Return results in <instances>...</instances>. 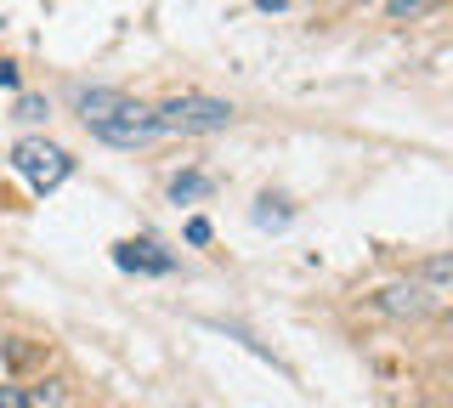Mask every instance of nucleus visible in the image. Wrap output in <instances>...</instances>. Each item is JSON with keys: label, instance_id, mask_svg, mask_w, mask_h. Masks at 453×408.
<instances>
[{"label": "nucleus", "instance_id": "nucleus-13", "mask_svg": "<svg viewBox=\"0 0 453 408\" xmlns=\"http://www.w3.org/2000/svg\"><path fill=\"white\" fill-rule=\"evenodd\" d=\"M0 408H23V391L18 386H0Z\"/></svg>", "mask_w": 453, "mask_h": 408}, {"label": "nucleus", "instance_id": "nucleus-6", "mask_svg": "<svg viewBox=\"0 0 453 408\" xmlns=\"http://www.w3.org/2000/svg\"><path fill=\"white\" fill-rule=\"evenodd\" d=\"M119 103H125V91H108V86H80V91H74V108H80V119H85V125L108 119Z\"/></svg>", "mask_w": 453, "mask_h": 408}, {"label": "nucleus", "instance_id": "nucleus-1", "mask_svg": "<svg viewBox=\"0 0 453 408\" xmlns=\"http://www.w3.org/2000/svg\"><path fill=\"white\" fill-rule=\"evenodd\" d=\"M153 114H159V131L210 136V131H226V125H233V103L204 96V91H188V96H170V103H159Z\"/></svg>", "mask_w": 453, "mask_h": 408}, {"label": "nucleus", "instance_id": "nucleus-11", "mask_svg": "<svg viewBox=\"0 0 453 408\" xmlns=\"http://www.w3.org/2000/svg\"><path fill=\"white\" fill-rule=\"evenodd\" d=\"M51 108H46V96H23L18 103V119H46Z\"/></svg>", "mask_w": 453, "mask_h": 408}, {"label": "nucleus", "instance_id": "nucleus-15", "mask_svg": "<svg viewBox=\"0 0 453 408\" xmlns=\"http://www.w3.org/2000/svg\"><path fill=\"white\" fill-rule=\"evenodd\" d=\"M255 6H261V12H283V6H289V0H255Z\"/></svg>", "mask_w": 453, "mask_h": 408}, {"label": "nucleus", "instance_id": "nucleus-14", "mask_svg": "<svg viewBox=\"0 0 453 408\" xmlns=\"http://www.w3.org/2000/svg\"><path fill=\"white\" fill-rule=\"evenodd\" d=\"M0 86H6V91H12V86H18V68H12L6 58H0Z\"/></svg>", "mask_w": 453, "mask_h": 408}, {"label": "nucleus", "instance_id": "nucleus-7", "mask_svg": "<svg viewBox=\"0 0 453 408\" xmlns=\"http://www.w3.org/2000/svg\"><path fill=\"white\" fill-rule=\"evenodd\" d=\"M210 193V176H198V171H181L176 181H170V199L176 204H198Z\"/></svg>", "mask_w": 453, "mask_h": 408}, {"label": "nucleus", "instance_id": "nucleus-2", "mask_svg": "<svg viewBox=\"0 0 453 408\" xmlns=\"http://www.w3.org/2000/svg\"><path fill=\"white\" fill-rule=\"evenodd\" d=\"M12 171H18L35 193H51V188H63V181H68L74 159H68V148L46 142V136H28V142L12 148Z\"/></svg>", "mask_w": 453, "mask_h": 408}, {"label": "nucleus", "instance_id": "nucleus-12", "mask_svg": "<svg viewBox=\"0 0 453 408\" xmlns=\"http://www.w3.org/2000/svg\"><path fill=\"white\" fill-rule=\"evenodd\" d=\"M188 244H210V221H204V216L188 221Z\"/></svg>", "mask_w": 453, "mask_h": 408}, {"label": "nucleus", "instance_id": "nucleus-4", "mask_svg": "<svg viewBox=\"0 0 453 408\" xmlns=\"http://www.w3.org/2000/svg\"><path fill=\"white\" fill-rule=\"evenodd\" d=\"M431 301H436V295L425 289L419 278H403V284H386V289L374 295V306H380L386 318H396V323H403V318H425V312H431Z\"/></svg>", "mask_w": 453, "mask_h": 408}, {"label": "nucleus", "instance_id": "nucleus-3", "mask_svg": "<svg viewBox=\"0 0 453 408\" xmlns=\"http://www.w3.org/2000/svg\"><path fill=\"white\" fill-rule=\"evenodd\" d=\"M91 136H103V142H113V148H148L153 136H165V131H159V114H153L148 103H131V96H125L108 119L91 125Z\"/></svg>", "mask_w": 453, "mask_h": 408}, {"label": "nucleus", "instance_id": "nucleus-9", "mask_svg": "<svg viewBox=\"0 0 453 408\" xmlns=\"http://www.w3.org/2000/svg\"><path fill=\"white\" fill-rule=\"evenodd\" d=\"M425 6H431V0H386V18H396V23H414Z\"/></svg>", "mask_w": 453, "mask_h": 408}, {"label": "nucleus", "instance_id": "nucleus-10", "mask_svg": "<svg viewBox=\"0 0 453 408\" xmlns=\"http://www.w3.org/2000/svg\"><path fill=\"white\" fill-rule=\"evenodd\" d=\"M289 221V210H273V193H266L261 204H255V227H283Z\"/></svg>", "mask_w": 453, "mask_h": 408}, {"label": "nucleus", "instance_id": "nucleus-5", "mask_svg": "<svg viewBox=\"0 0 453 408\" xmlns=\"http://www.w3.org/2000/svg\"><path fill=\"white\" fill-rule=\"evenodd\" d=\"M113 261L125 266V273H170V256H159V244H113Z\"/></svg>", "mask_w": 453, "mask_h": 408}, {"label": "nucleus", "instance_id": "nucleus-8", "mask_svg": "<svg viewBox=\"0 0 453 408\" xmlns=\"http://www.w3.org/2000/svg\"><path fill=\"white\" fill-rule=\"evenodd\" d=\"M63 403V386L57 380H46V386H35V391H23V408H57Z\"/></svg>", "mask_w": 453, "mask_h": 408}]
</instances>
